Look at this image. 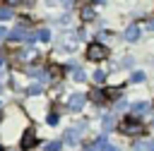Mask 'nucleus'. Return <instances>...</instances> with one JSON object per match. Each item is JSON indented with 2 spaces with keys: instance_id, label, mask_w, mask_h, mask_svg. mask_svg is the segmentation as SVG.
<instances>
[{
  "instance_id": "f03ea898",
  "label": "nucleus",
  "mask_w": 154,
  "mask_h": 151,
  "mask_svg": "<svg viewBox=\"0 0 154 151\" xmlns=\"http://www.w3.org/2000/svg\"><path fill=\"white\" fill-rule=\"evenodd\" d=\"M118 129L123 132V134H142V125L130 115V117H125L120 125H118Z\"/></svg>"
},
{
  "instance_id": "aec40b11",
  "label": "nucleus",
  "mask_w": 154,
  "mask_h": 151,
  "mask_svg": "<svg viewBox=\"0 0 154 151\" xmlns=\"http://www.w3.org/2000/svg\"><path fill=\"white\" fill-rule=\"evenodd\" d=\"M103 127L111 129V127H113V117H103Z\"/></svg>"
},
{
  "instance_id": "ddd939ff",
  "label": "nucleus",
  "mask_w": 154,
  "mask_h": 151,
  "mask_svg": "<svg viewBox=\"0 0 154 151\" xmlns=\"http://www.w3.org/2000/svg\"><path fill=\"white\" fill-rule=\"evenodd\" d=\"M91 98H94L96 103H101V101L106 98V93H101V91H96V89H94V91H91Z\"/></svg>"
},
{
  "instance_id": "4468645a",
  "label": "nucleus",
  "mask_w": 154,
  "mask_h": 151,
  "mask_svg": "<svg viewBox=\"0 0 154 151\" xmlns=\"http://www.w3.org/2000/svg\"><path fill=\"white\" fill-rule=\"evenodd\" d=\"M46 151H60V141H48L46 144Z\"/></svg>"
},
{
  "instance_id": "9b49d317",
  "label": "nucleus",
  "mask_w": 154,
  "mask_h": 151,
  "mask_svg": "<svg viewBox=\"0 0 154 151\" xmlns=\"http://www.w3.org/2000/svg\"><path fill=\"white\" fill-rule=\"evenodd\" d=\"M82 19H84V22H91V19H94V10H91V7H84V10H82Z\"/></svg>"
},
{
  "instance_id": "4be33fe9",
  "label": "nucleus",
  "mask_w": 154,
  "mask_h": 151,
  "mask_svg": "<svg viewBox=\"0 0 154 151\" xmlns=\"http://www.w3.org/2000/svg\"><path fill=\"white\" fill-rule=\"evenodd\" d=\"M84 151H99V146H96V144H89V146H87Z\"/></svg>"
},
{
  "instance_id": "6ab92c4d",
  "label": "nucleus",
  "mask_w": 154,
  "mask_h": 151,
  "mask_svg": "<svg viewBox=\"0 0 154 151\" xmlns=\"http://www.w3.org/2000/svg\"><path fill=\"white\" fill-rule=\"evenodd\" d=\"M130 79H132V81H142V79H144V74H142V72H135Z\"/></svg>"
},
{
  "instance_id": "f3484780",
  "label": "nucleus",
  "mask_w": 154,
  "mask_h": 151,
  "mask_svg": "<svg viewBox=\"0 0 154 151\" xmlns=\"http://www.w3.org/2000/svg\"><path fill=\"white\" fill-rule=\"evenodd\" d=\"M51 74L53 77H63V67H51Z\"/></svg>"
},
{
  "instance_id": "0eeeda50",
  "label": "nucleus",
  "mask_w": 154,
  "mask_h": 151,
  "mask_svg": "<svg viewBox=\"0 0 154 151\" xmlns=\"http://www.w3.org/2000/svg\"><path fill=\"white\" fill-rule=\"evenodd\" d=\"M123 96V89L120 86H116V89H106V98H111V101H118Z\"/></svg>"
},
{
  "instance_id": "393cba45",
  "label": "nucleus",
  "mask_w": 154,
  "mask_h": 151,
  "mask_svg": "<svg viewBox=\"0 0 154 151\" xmlns=\"http://www.w3.org/2000/svg\"><path fill=\"white\" fill-rule=\"evenodd\" d=\"M60 2H63V5H70V2H72V0H60Z\"/></svg>"
},
{
  "instance_id": "f8f14e48",
  "label": "nucleus",
  "mask_w": 154,
  "mask_h": 151,
  "mask_svg": "<svg viewBox=\"0 0 154 151\" xmlns=\"http://www.w3.org/2000/svg\"><path fill=\"white\" fill-rule=\"evenodd\" d=\"M65 141H67V144H75V141H77V132H75V129H67V132H65Z\"/></svg>"
},
{
  "instance_id": "5701e85b",
  "label": "nucleus",
  "mask_w": 154,
  "mask_h": 151,
  "mask_svg": "<svg viewBox=\"0 0 154 151\" xmlns=\"http://www.w3.org/2000/svg\"><path fill=\"white\" fill-rule=\"evenodd\" d=\"M2 36H7V31H5V26H0V38H2Z\"/></svg>"
},
{
  "instance_id": "1a4fd4ad",
  "label": "nucleus",
  "mask_w": 154,
  "mask_h": 151,
  "mask_svg": "<svg viewBox=\"0 0 154 151\" xmlns=\"http://www.w3.org/2000/svg\"><path fill=\"white\" fill-rule=\"evenodd\" d=\"M36 38H38V41H51V31H48V29H38V31H36Z\"/></svg>"
},
{
  "instance_id": "6e6552de",
  "label": "nucleus",
  "mask_w": 154,
  "mask_h": 151,
  "mask_svg": "<svg viewBox=\"0 0 154 151\" xmlns=\"http://www.w3.org/2000/svg\"><path fill=\"white\" fill-rule=\"evenodd\" d=\"M137 36H140V29H137V26H128V31H125V38H128V41H135Z\"/></svg>"
},
{
  "instance_id": "bb28decb",
  "label": "nucleus",
  "mask_w": 154,
  "mask_h": 151,
  "mask_svg": "<svg viewBox=\"0 0 154 151\" xmlns=\"http://www.w3.org/2000/svg\"><path fill=\"white\" fill-rule=\"evenodd\" d=\"M0 151H2V146H0Z\"/></svg>"
},
{
  "instance_id": "7ed1b4c3",
  "label": "nucleus",
  "mask_w": 154,
  "mask_h": 151,
  "mask_svg": "<svg viewBox=\"0 0 154 151\" xmlns=\"http://www.w3.org/2000/svg\"><path fill=\"white\" fill-rule=\"evenodd\" d=\"M34 144H36V132H34V129H26L24 137H22V141H19V149H22V151H29Z\"/></svg>"
},
{
  "instance_id": "b1692460",
  "label": "nucleus",
  "mask_w": 154,
  "mask_h": 151,
  "mask_svg": "<svg viewBox=\"0 0 154 151\" xmlns=\"http://www.w3.org/2000/svg\"><path fill=\"white\" fill-rule=\"evenodd\" d=\"M17 2H19V0H7V5H17Z\"/></svg>"
},
{
  "instance_id": "2eb2a0df",
  "label": "nucleus",
  "mask_w": 154,
  "mask_h": 151,
  "mask_svg": "<svg viewBox=\"0 0 154 151\" xmlns=\"http://www.w3.org/2000/svg\"><path fill=\"white\" fill-rule=\"evenodd\" d=\"M10 14H12V10L5 5V7H0V19H10Z\"/></svg>"
},
{
  "instance_id": "20e7f679",
  "label": "nucleus",
  "mask_w": 154,
  "mask_h": 151,
  "mask_svg": "<svg viewBox=\"0 0 154 151\" xmlns=\"http://www.w3.org/2000/svg\"><path fill=\"white\" fill-rule=\"evenodd\" d=\"M82 105H84V93H75V96L70 98V108H72V110H79Z\"/></svg>"
},
{
  "instance_id": "423d86ee",
  "label": "nucleus",
  "mask_w": 154,
  "mask_h": 151,
  "mask_svg": "<svg viewBox=\"0 0 154 151\" xmlns=\"http://www.w3.org/2000/svg\"><path fill=\"white\" fill-rule=\"evenodd\" d=\"M12 38H14V41H31V36H29L24 29H14V31H12Z\"/></svg>"
},
{
  "instance_id": "a211bd4d",
  "label": "nucleus",
  "mask_w": 154,
  "mask_h": 151,
  "mask_svg": "<svg viewBox=\"0 0 154 151\" xmlns=\"http://www.w3.org/2000/svg\"><path fill=\"white\" fill-rule=\"evenodd\" d=\"M75 79H77V81H82V79H84V72H82V70H79V67H77V70H75Z\"/></svg>"
},
{
  "instance_id": "9d476101",
  "label": "nucleus",
  "mask_w": 154,
  "mask_h": 151,
  "mask_svg": "<svg viewBox=\"0 0 154 151\" xmlns=\"http://www.w3.org/2000/svg\"><path fill=\"white\" fill-rule=\"evenodd\" d=\"M147 110H149V103H135L132 105V115L135 113H147Z\"/></svg>"
},
{
  "instance_id": "a878e982",
  "label": "nucleus",
  "mask_w": 154,
  "mask_h": 151,
  "mask_svg": "<svg viewBox=\"0 0 154 151\" xmlns=\"http://www.w3.org/2000/svg\"><path fill=\"white\" fill-rule=\"evenodd\" d=\"M149 29H154V22H149Z\"/></svg>"
},
{
  "instance_id": "39448f33",
  "label": "nucleus",
  "mask_w": 154,
  "mask_h": 151,
  "mask_svg": "<svg viewBox=\"0 0 154 151\" xmlns=\"http://www.w3.org/2000/svg\"><path fill=\"white\" fill-rule=\"evenodd\" d=\"M96 146H99V151H118V146L108 144V139H106V137H101V139L96 141Z\"/></svg>"
},
{
  "instance_id": "f257e3e1",
  "label": "nucleus",
  "mask_w": 154,
  "mask_h": 151,
  "mask_svg": "<svg viewBox=\"0 0 154 151\" xmlns=\"http://www.w3.org/2000/svg\"><path fill=\"white\" fill-rule=\"evenodd\" d=\"M106 58H108V48H106V46H101V43H91V46L87 48V60L99 62V60H106Z\"/></svg>"
},
{
  "instance_id": "412c9836",
  "label": "nucleus",
  "mask_w": 154,
  "mask_h": 151,
  "mask_svg": "<svg viewBox=\"0 0 154 151\" xmlns=\"http://www.w3.org/2000/svg\"><path fill=\"white\" fill-rule=\"evenodd\" d=\"M58 122V115H48V125H55Z\"/></svg>"
},
{
  "instance_id": "dca6fc26",
  "label": "nucleus",
  "mask_w": 154,
  "mask_h": 151,
  "mask_svg": "<svg viewBox=\"0 0 154 151\" xmlns=\"http://www.w3.org/2000/svg\"><path fill=\"white\" fill-rule=\"evenodd\" d=\"M91 77H94V81H96V84H101V81L106 79V74H103V72H99V70H96V72H94Z\"/></svg>"
}]
</instances>
